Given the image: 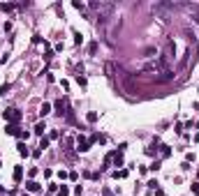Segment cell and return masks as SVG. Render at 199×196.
Listing matches in <instances>:
<instances>
[{
  "instance_id": "obj_1",
  "label": "cell",
  "mask_w": 199,
  "mask_h": 196,
  "mask_svg": "<svg viewBox=\"0 0 199 196\" xmlns=\"http://www.w3.org/2000/svg\"><path fill=\"white\" fill-rule=\"evenodd\" d=\"M90 9H95V12H97V16L104 21V19H109V16L114 14L116 5H114V2H104V0H100V2H90Z\"/></svg>"
},
{
  "instance_id": "obj_2",
  "label": "cell",
  "mask_w": 199,
  "mask_h": 196,
  "mask_svg": "<svg viewBox=\"0 0 199 196\" xmlns=\"http://www.w3.org/2000/svg\"><path fill=\"white\" fill-rule=\"evenodd\" d=\"M2 118L9 120V125H19L21 118H23V113H21L19 108H5V111H2Z\"/></svg>"
},
{
  "instance_id": "obj_3",
  "label": "cell",
  "mask_w": 199,
  "mask_h": 196,
  "mask_svg": "<svg viewBox=\"0 0 199 196\" xmlns=\"http://www.w3.org/2000/svg\"><path fill=\"white\" fill-rule=\"evenodd\" d=\"M76 145H79V152H88V150H90V141H88V138H83V136H79Z\"/></svg>"
},
{
  "instance_id": "obj_4",
  "label": "cell",
  "mask_w": 199,
  "mask_h": 196,
  "mask_svg": "<svg viewBox=\"0 0 199 196\" xmlns=\"http://www.w3.org/2000/svg\"><path fill=\"white\" fill-rule=\"evenodd\" d=\"M7 134H9V136H19V134H21V129H19V125H7Z\"/></svg>"
},
{
  "instance_id": "obj_5",
  "label": "cell",
  "mask_w": 199,
  "mask_h": 196,
  "mask_svg": "<svg viewBox=\"0 0 199 196\" xmlns=\"http://www.w3.org/2000/svg\"><path fill=\"white\" fill-rule=\"evenodd\" d=\"M14 180H16V182L23 180V166H16V168H14Z\"/></svg>"
},
{
  "instance_id": "obj_6",
  "label": "cell",
  "mask_w": 199,
  "mask_h": 196,
  "mask_svg": "<svg viewBox=\"0 0 199 196\" xmlns=\"http://www.w3.org/2000/svg\"><path fill=\"white\" fill-rule=\"evenodd\" d=\"M26 189H28V192H39V185H37L35 180H28V182H26Z\"/></svg>"
},
{
  "instance_id": "obj_7",
  "label": "cell",
  "mask_w": 199,
  "mask_h": 196,
  "mask_svg": "<svg viewBox=\"0 0 199 196\" xmlns=\"http://www.w3.org/2000/svg\"><path fill=\"white\" fill-rule=\"evenodd\" d=\"M49 113H51V104H46V101H44V104L39 106V115H49Z\"/></svg>"
},
{
  "instance_id": "obj_8",
  "label": "cell",
  "mask_w": 199,
  "mask_h": 196,
  "mask_svg": "<svg viewBox=\"0 0 199 196\" xmlns=\"http://www.w3.org/2000/svg\"><path fill=\"white\" fill-rule=\"evenodd\" d=\"M16 148H19V155H21V157H28V155H30V150L26 148V143H19Z\"/></svg>"
},
{
  "instance_id": "obj_9",
  "label": "cell",
  "mask_w": 199,
  "mask_h": 196,
  "mask_svg": "<svg viewBox=\"0 0 199 196\" xmlns=\"http://www.w3.org/2000/svg\"><path fill=\"white\" fill-rule=\"evenodd\" d=\"M44 129H46V125H44V122H37V125H35V134H37V136H42Z\"/></svg>"
},
{
  "instance_id": "obj_10",
  "label": "cell",
  "mask_w": 199,
  "mask_h": 196,
  "mask_svg": "<svg viewBox=\"0 0 199 196\" xmlns=\"http://www.w3.org/2000/svg\"><path fill=\"white\" fill-rule=\"evenodd\" d=\"M114 178H128V171L121 168V171H114Z\"/></svg>"
},
{
  "instance_id": "obj_11",
  "label": "cell",
  "mask_w": 199,
  "mask_h": 196,
  "mask_svg": "<svg viewBox=\"0 0 199 196\" xmlns=\"http://www.w3.org/2000/svg\"><path fill=\"white\" fill-rule=\"evenodd\" d=\"M58 196H69V187H67V185H63V187L58 189Z\"/></svg>"
},
{
  "instance_id": "obj_12",
  "label": "cell",
  "mask_w": 199,
  "mask_h": 196,
  "mask_svg": "<svg viewBox=\"0 0 199 196\" xmlns=\"http://www.w3.org/2000/svg\"><path fill=\"white\" fill-rule=\"evenodd\" d=\"M160 148H162V150H160V152H162V157H169V155H171V150H169V145H160Z\"/></svg>"
},
{
  "instance_id": "obj_13",
  "label": "cell",
  "mask_w": 199,
  "mask_h": 196,
  "mask_svg": "<svg viewBox=\"0 0 199 196\" xmlns=\"http://www.w3.org/2000/svg\"><path fill=\"white\" fill-rule=\"evenodd\" d=\"M0 9H2V12H12V9H14V5H12V2H7V5H0Z\"/></svg>"
},
{
  "instance_id": "obj_14",
  "label": "cell",
  "mask_w": 199,
  "mask_h": 196,
  "mask_svg": "<svg viewBox=\"0 0 199 196\" xmlns=\"http://www.w3.org/2000/svg\"><path fill=\"white\" fill-rule=\"evenodd\" d=\"M86 118H88V122H95V120H97V113H95V111H90Z\"/></svg>"
},
{
  "instance_id": "obj_15",
  "label": "cell",
  "mask_w": 199,
  "mask_h": 196,
  "mask_svg": "<svg viewBox=\"0 0 199 196\" xmlns=\"http://www.w3.org/2000/svg\"><path fill=\"white\" fill-rule=\"evenodd\" d=\"M81 42H83V37H81V33H76V30H74V44H81Z\"/></svg>"
},
{
  "instance_id": "obj_16",
  "label": "cell",
  "mask_w": 199,
  "mask_h": 196,
  "mask_svg": "<svg viewBox=\"0 0 199 196\" xmlns=\"http://www.w3.org/2000/svg\"><path fill=\"white\" fill-rule=\"evenodd\" d=\"M56 108H58V113H63V108H65V101L60 99V101H56Z\"/></svg>"
},
{
  "instance_id": "obj_17",
  "label": "cell",
  "mask_w": 199,
  "mask_h": 196,
  "mask_svg": "<svg viewBox=\"0 0 199 196\" xmlns=\"http://www.w3.org/2000/svg\"><path fill=\"white\" fill-rule=\"evenodd\" d=\"M44 148H49V138H42L39 141V150H44Z\"/></svg>"
},
{
  "instance_id": "obj_18",
  "label": "cell",
  "mask_w": 199,
  "mask_h": 196,
  "mask_svg": "<svg viewBox=\"0 0 199 196\" xmlns=\"http://www.w3.org/2000/svg\"><path fill=\"white\" fill-rule=\"evenodd\" d=\"M9 88H12V85H9V83H5V85H2V88H0V97H2V95H5V92H9Z\"/></svg>"
},
{
  "instance_id": "obj_19",
  "label": "cell",
  "mask_w": 199,
  "mask_h": 196,
  "mask_svg": "<svg viewBox=\"0 0 199 196\" xmlns=\"http://www.w3.org/2000/svg\"><path fill=\"white\" fill-rule=\"evenodd\" d=\"M95 53H97V42H93V44H90V56H95Z\"/></svg>"
},
{
  "instance_id": "obj_20",
  "label": "cell",
  "mask_w": 199,
  "mask_h": 196,
  "mask_svg": "<svg viewBox=\"0 0 199 196\" xmlns=\"http://www.w3.org/2000/svg\"><path fill=\"white\" fill-rule=\"evenodd\" d=\"M76 83H79V85H86V76L79 74V76H76Z\"/></svg>"
},
{
  "instance_id": "obj_21",
  "label": "cell",
  "mask_w": 199,
  "mask_h": 196,
  "mask_svg": "<svg viewBox=\"0 0 199 196\" xmlns=\"http://www.w3.org/2000/svg\"><path fill=\"white\" fill-rule=\"evenodd\" d=\"M58 178H60V180H65V178H69V173H67V171H58Z\"/></svg>"
},
{
  "instance_id": "obj_22",
  "label": "cell",
  "mask_w": 199,
  "mask_h": 196,
  "mask_svg": "<svg viewBox=\"0 0 199 196\" xmlns=\"http://www.w3.org/2000/svg\"><path fill=\"white\" fill-rule=\"evenodd\" d=\"M192 192H195V194H199V182H195V185H192Z\"/></svg>"
},
{
  "instance_id": "obj_23",
  "label": "cell",
  "mask_w": 199,
  "mask_h": 196,
  "mask_svg": "<svg viewBox=\"0 0 199 196\" xmlns=\"http://www.w3.org/2000/svg\"><path fill=\"white\" fill-rule=\"evenodd\" d=\"M197 129H199V122H197Z\"/></svg>"
},
{
  "instance_id": "obj_24",
  "label": "cell",
  "mask_w": 199,
  "mask_h": 196,
  "mask_svg": "<svg viewBox=\"0 0 199 196\" xmlns=\"http://www.w3.org/2000/svg\"><path fill=\"white\" fill-rule=\"evenodd\" d=\"M46 196H51V194H46Z\"/></svg>"
}]
</instances>
